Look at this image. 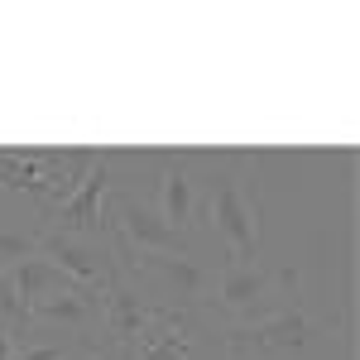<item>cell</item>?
I'll use <instances>...</instances> for the list:
<instances>
[{
  "mask_svg": "<svg viewBox=\"0 0 360 360\" xmlns=\"http://www.w3.org/2000/svg\"><path fill=\"white\" fill-rule=\"evenodd\" d=\"M202 217H207V231L212 240L221 245V264H245V259H259V240H264V212H259V193L250 183L240 164L221 168L207 193H202Z\"/></svg>",
  "mask_w": 360,
  "mask_h": 360,
  "instance_id": "cell-1",
  "label": "cell"
},
{
  "mask_svg": "<svg viewBox=\"0 0 360 360\" xmlns=\"http://www.w3.org/2000/svg\"><path fill=\"white\" fill-rule=\"evenodd\" d=\"M298 274L288 264H264V259H245V264H217L212 269V288H207V307L221 312L231 327L259 322L293 298Z\"/></svg>",
  "mask_w": 360,
  "mask_h": 360,
  "instance_id": "cell-2",
  "label": "cell"
},
{
  "mask_svg": "<svg viewBox=\"0 0 360 360\" xmlns=\"http://www.w3.org/2000/svg\"><path fill=\"white\" fill-rule=\"evenodd\" d=\"M101 240L111 250V259L120 264V274L130 278L139 259L149 255H168V250H193L188 236H178L173 226L154 212V202L135 188H111L106 197V231Z\"/></svg>",
  "mask_w": 360,
  "mask_h": 360,
  "instance_id": "cell-3",
  "label": "cell"
},
{
  "mask_svg": "<svg viewBox=\"0 0 360 360\" xmlns=\"http://www.w3.org/2000/svg\"><path fill=\"white\" fill-rule=\"evenodd\" d=\"M130 278H139L135 288L154 307L202 317V307H207V288H212V264L197 259L193 250H168V255H149V259H139Z\"/></svg>",
  "mask_w": 360,
  "mask_h": 360,
  "instance_id": "cell-4",
  "label": "cell"
},
{
  "mask_svg": "<svg viewBox=\"0 0 360 360\" xmlns=\"http://www.w3.org/2000/svg\"><path fill=\"white\" fill-rule=\"evenodd\" d=\"M317 336V322L307 307H278L259 322H245V327H226V351L231 360H259V356H293V351H307Z\"/></svg>",
  "mask_w": 360,
  "mask_h": 360,
  "instance_id": "cell-5",
  "label": "cell"
},
{
  "mask_svg": "<svg viewBox=\"0 0 360 360\" xmlns=\"http://www.w3.org/2000/svg\"><path fill=\"white\" fill-rule=\"evenodd\" d=\"M111 188H115V154H96L82 188L68 202H58L53 212H44V231H63V236H77V240H101Z\"/></svg>",
  "mask_w": 360,
  "mask_h": 360,
  "instance_id": "cell-6",
  "label": "cell"
},
{
  "mask_svg": "<svg viewBox=\"0 0 360 360\" xmlns=\"http://www.w3.org/2000/svg\"><path fill=\"white\" fill-rule=\"evenodd\" d=\"M159 317V307L149 303L144 293L135 288V278H115L101 288V317H96V336H101V346L115 351V356L125 360L135 351V341L149 332V322Z\"/></svg>",
  "mask_w": 360,
  "mask_h": 360,
  "instance_id": "cell-7",
  "label": "cell"
},
{
  "mask_svg": "<svg viewBox=\"0 0 360 360\" xmlns=\"http://www.w3.org/2000/svg\"><path fill=\"white\" fill-rule=\"evenodd\" d=\"M39 259H49L58 274H68L82 288H96V293L120 278V264L111 259L106 240H77L63 231H39Z\"/></svg>",
  "mask_w": 360,
  "mask_h": 360,
  "instance_id": "cell-8",
  "label": "cell"
},
{
  "mask_svg": "<svg viewBox=\"0 0 360 360\" xmlns=\"http://www.w3.org/2000/svg\"><path fill=\"white\" fill-rule=\"evenodd\" d=\"M154 212L164 217L178 236H197V221H202V178H197L193 159H183V154H173L159 164V178H154Z\"/></svg>",
  "mask_w": 360,
  "mask_h": 360,
  "instance_id": "cell-9",
  "label": "cell"
},
{
  "mask_svg": "<svg viewBox=\"0 0 360 360\" xmlns=\"http://www.w3.org/2000/svg\"><path fill=\"white\" fill-rule=\"evenodd\" d=\"M96 317H101V293L82 283H68L29 307V327H68V332H77L82 346L96 336Z\"/></svg>",
  "mask_w": 360,
  "mask_h": 360,
  "instance_id": "cell-10",
  "label": "cell"
},
{
  "mask_svg": "<svg viewBox=\"0 0 360 360\" xmlns=\"http://www.w3.org/2000/svg\"><path fill=\"white\" fill-rule=\"evenodd\" d=\"M197 332H202V317H188V312H164L149 322V332L135 341V351L125 360H193Z\"/></svg>",
  "mask_w": 360,
  "mask_h": 360,
  "instance_id": "cell-11",
  "label": "cell"
},
{
  "mask_svg": "<svg viewBox=\"0 0 360 360\" xmlns=\"http://www.w3.org/2000/svg\"><path fill=\"white\" fill-rule=\"evenodd\" d=\"M44 168L49 149H0V193L34 197L44 207Z\"/></svg>",
  "mask_w": 360,
  "mask_h": 360,
  "instance_id": "cell-12",
  "label": "cell"
},
{
  "mask_svg": "<svg viewBox=\"0 0 360 360\" xmlns=\"http://www.w3.org/2000/svg\"><path fill=\"white\" fill-rule=\"evenodd\" d=\"M10 283H15V298H20V307H25V322H29V307L39 303V298H49V293H58V288H68L72 278L68 274H58L49 259H25L15 274H10Z\"/></svg>",
  "mask_w": 360,
  "mask_h": 360,
  "instance_id": "cell-13",
  "label": "cell"
},
{
  "mask_svg": "<svg viewBox=\"0 0 360 360\" xmlns=\"http://www.w3.org/2000/svg\"><path fill=\"white\" fill-rule=\"evenodd\" d=\"M39 255V231H0V274H15Z\"/></svg>",
  "mask_w": 360,
  "mask_h": 360,
  "instance_id": "cell-14",
  "label": "cell"
},
{
  "mask_svg": "<svg viewBox=\"0 0 360 360\" xmlns=\"http://www.w3.org/2000/svg\"><path fill=\"white\" fill-rule=\"evenodd\" d=\"M0 322H10V327H29V322H25V307H20V298H15L10 274H0Z\"/></svg>",
  "mask_w": 360,
  "mask_h": 360,
  "instance_id": "cell-15",
  "label": "cell"
},
{
  "mask_svg": "<svg viewBox=\"0 0 360 360\" xmlns=\"http://www.w3.org/2000/svg\"><path fill=\"white\" fill-rule=\"evenodd\" d=\"M10 360H72V351H68V346H58V341H39V346L15 351Z\"/></svg>",
  "mask_w": 360,
  "mask_h": 360,
  "instance_id": "cell-16",
  "label": "cell"
},
{
  "mask_svg": "<svg viewBox=\"0 0 360 360\" xmlns=\"http://www.w3.org/2000/svg\"><path fill=\"white\" fill-rule=\"evenodd\" d=\"M77 360H120V356H115V351H106V346H96V341H86Z\"/></svg>",
  "mask_w": 360,
  "mask_h": 360,
  "instance_id": "cell-17",
  "label": "cell"
},
{
  "mask_svg": "<svg viewBox=\"0 0 360 360\" xmlns=\"http://www.w3.org/2000/svg\"><path fill=\"white\" fill-rule=\"evenodd\" d=\"M10 332H15V327H10V322H0V360L15 356V336H10Z\"/></svg>",
  "mask_w": 360,
  "mask_h": 360,
  "instance_id": "cell-18",
  "label": "cell"
}]
</instances>
